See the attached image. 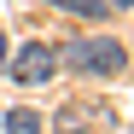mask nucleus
I'll list each match as a JSON object with an SVG mask.
<instances>
[{
    "mask_svg": "<svg viewBox=\"0 0 134 134\" xmlns=\"http://www.w3.org/2000/svg\"><path fill=\"white\" fill-rule=\"evenodd\" d=\"M6 134H41V117L35 111H6Z\"/></svg>",
    "mask_w": 134,
    "mask_h": 134,
    "instance_id": "7ed1b4c3",
    "label": "nucleus"
},
{
    "mask_svg": "<svg viewBox=\"0 0 134 134\" xmlns=\"http://www.w3.org/2000/svg\"><path fill=\"white\" fill-rule=\"evenodd\" d=\"M64 12H82V18H105V0H53Z\"/></svg>",
    "mask_w": 134,
    "mask_h": 134,
    "instance_id": "20e7f679",
    "label": "nucleus"
},
{
    "mask_svg": "<svg viewBox=\"0 0 134 134\" xmlns=\"http://www.w3.org/2000/svg\"><path fill=\"white\" fill-rule=\"evenodd\" d=\"M105 6H134V0H105Z\"/></svg>",
    "mask_w": 134,
    "mask_h": 134,
    "instance_id": "39448f33",
    "label": "nucleus"
},
{
    "mask_svg": "<svg viewBox=\"0 0 134 134\" xmlns=\"http://www.w3.org/2000/svg\"><path fill=\"white\" fill-rule=\"evenodd\" d=\"M53 70H58V53H53V47H41V41H35V47H24V53L12 58V76L24 82V87H35V82H47Z\"/></svg>",
    "mask_w": 134,
    "mask_h": 134,
    "instance_id": "f03ea898",
    "label": "nucleus"
},
{
    "mask_svg": "<svg viewBox=\"0 0 134 134\" xmlns=\"http://www.w3.org/2000/svg\"><path fill=\"white\" fill-rule=\"evenodd\" d=\"M0 64H6V35H0Z\"/></svg>",
    "mask_w": 134,
    "mask_h": 134,
    "instance_id": "423d86ee",
    "label": "nucleus"
},
{
    "mask_svg": "<svg viewBox=\"0 0 134 134\" xmlns=\"http://www.w3.org/2000/svg\"><path fill=\"white\" fill-rule=\"evenodd\" d=\"M64 64H76L82 76H117L122 64H128V47H122V41H111V35H99V41H70Z\"/></svg>",
    "mask_w": 134,
    "mask_h": 134,
    "instance_id": "f257e3e1",
    "label": "nucleus"
}]
</instances>
